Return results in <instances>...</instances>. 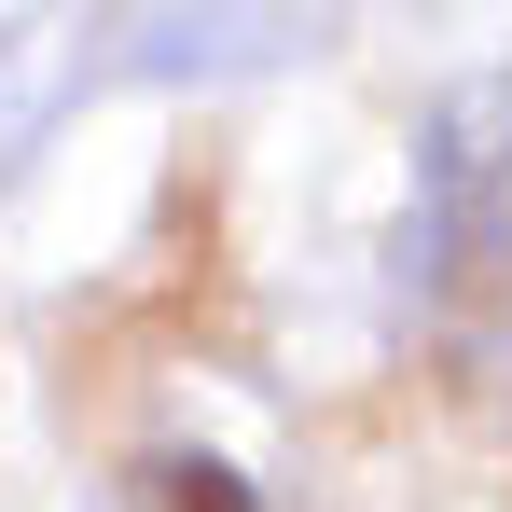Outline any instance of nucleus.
Returning <instances> with one entry per match:
<instances>
[{"label":"nucleus","instance_id":"obj_1","mask_svg":"<svg viewBox=\"0 0 512 512\" xmlns=\"http://www.w3.org/2000/svg\"><path fill=\"white\" fill-rule=\"evenodd\" d=\"M429 250L457 277L512 263V84L443 97V125H429Z\"/></svg>","mask_w":512,"mask_h":512},{"label":"nucleus","instance_id":"obj_2","mask_svg":"<svg viewBox=\"0 0 512 512\" xmlns=\"http://www.w3.org/2000/svg\"><path fill=\"white\" fill-rule=\"evenodd\" d=\"M153 512H250V499H236V471L194 457V471H153Z\"/></svg>","mask_w":512,"mask_h":512}]
</instances>
